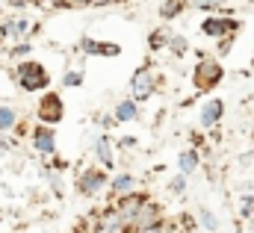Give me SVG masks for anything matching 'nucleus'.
Instances as JSON below:
<instances>
[{
    "mask_svg": "<svg viewBox=\"0 0 254 233\" xmlns=\"http://www.w3.org/2000/svg\"><path fill=\"white\" fill-rule=\"evenodd\" d=\"M15 74H18V86L24 92H42L51 86V77H48L45 65H39V62H21Z\"/></svg>",
    "mask_w": 254,
    "mask_h": 233,
    "instance_id": "1",
    "label": "nucleus"
},
{
    "mask_svg": "<svg viewBox=\"0 0 254 233\" xmlns=\"http://www.w3.org/2000/svg\"><path fill=\"white\" fill-rule=\"evenodd\" d=\"M89 233H130V228L125 225V219H122V213L116 210V207H107V210H101L92 222H89Z\"/></svg>",
    "mask_w": 254,
    "mask_h": 233,
    "instance_id": "2",
    "label": "nucleus"
},
{
    "mask_svg": "<svg viewBox=\"0 0 254 233\" xmlns=\"http://www.w3.org/2000/svg\"><path fill=\"white\" fill-rule=\"evenodd\" d=\"M222 77H225V71H222V65H219V62H213V59H201V62H198V68H195V83H198V89H201V92L213 89Z\"/></svg>",
    "mask_w": 254,
    "mask_h": 233,
    "instance_id": "3",
    "label": "nucleus"
},
{
    "mask_svg": "<svg viewBox=\"0 0 254 233\" xmlns=\"http://www.w3.org/2000/svg\"><path fill=\"white\" fill-rule=\"evenodd\" d=\"M65 116V107H63V98L48 92L42 101H39V121L42 124H60Z\"/></svg>",
    "mask_w": 254,
    "mask_h": 233,
    "instance_id": "4",
    "label": "nucleus"
},
{
    "mask_svg": "<svg viewBox=\"0 0 254 233\" xmlns=\"http://www.w3.org/2000/svg\"><path fill=\"white\" fill-rule=\"evenodd\" d=\"M163 219V213H160V207L151 201V198H145L142 204H139V210H136V216H133V225H130V233L139 231V228H148V225H157Z\"/></svg>",
    "mask_w": 254,
    "mask_h": 233,
    "instance_id": "5",
    "label": "nucleus"
},
{
    "mask_svg": "<svg viewBox=\"0 0 254 233\" xmlns=\"http://www.w3.org/2000/svg\"><path fill=\"white\" fill-rule=\"evenodd\" d=\"M104 186H107V172H101V169H89V172H83L80 180H77L80 195H98Z\"/></svg>",
    "mask_w": 254,
    "mask_h": 233,
    "instance_id": "6",
    "label": "nucleus"
},
{
    "mask_svg": "<svg viewBox=\"0 0 254 233\" xmlns=\"http://www.w3.org/2000/svg\"><path fill=\"white\" fill-rule=\"evenodd\" d=\"M30 139H33V148H36L39 154H54V151H57V133H54L51 124H39Z\"/></svg>",
    "mask_w": 254,
    "mask_h": 233,
    "instance_id": "7",
    "label": "nucleus"
},
{
    "mask_svg": "<svg viewBox=\"0 0 254 233\" xmlns=\"http://www.w3.org/2000/svg\"><path fill=\"white\" fill-rule=\"evenodd\" d=\"M240 24L234 21V18H207L204 24H201V30L207 33V36H213V39H222V36H234V30H237Z\"/></svg>",
    "mask_w": 254,
    "mask_h": 233,
    "instance_id": "8",
    "label": "nucleus"
},
{
    "mask_svg": "<svg viewBox=\"0 0 254 233\" xmlns=\"http://www.w3.org/2000/svg\"><path fill=\"white\" fill-rule=\"evenodd\" d=\"M154 92V71L151 68H139L136 77H133V101H145L148 95Z\"/></svg>",
    "mask_w": 254,
    "mask_h": 233,
    "instance_id": "9",
    "label": "nucleus"
},
{
    "mask_svg": "<svg viewBox=\"0 0 254 233\" xmlns=\"http://www.w3.org/2000/svg\"><path fill=\"white\" fill-rule=\"evenodd\" d=\"M225 116V104L222 101H210V104H204V110H201V124L204 127H216L219 121Z\"/></svg>",
    "mask_w": 254,
    "mask_h": 233,
    "instance_id": "10",
    "label": "nucleus"
},
{
    "mask_svg": "<svg viewBox=\"0 0 254 233\" xmlns=\"http://www.w3.org/2000/svg\"><path fill=\"white\" fill-rule=\"evenodd\" d=\"M0 33H3V39H24L30 33V24L27 21H6L0 27Z\"/></svg>",
    "mask_w": 254,
    "mask_h": 233,
    "instance_id": "11",
    "label": "nucleus"
},
{
    "mask_svg": "<svg viewBox=\"0 0 254 233\" xmlns=\"http://www.w3.org/2000/svg\"><path fill=\"white\" fill-rule=\"evenodd\" d=\"M136 113H139V107H136V101H133V98H130V101H122V104H119V107H116V121H119V124H127V121H133V118H136Z\"/></svg>",
    "mask_w": 254,
    "mask_h": 233,
    "instance_id": "12",
    "label": "nucleus"
},
{
    "mask_svg": "<svg viewBox=\"0 0 254 233\" xmlns=\"http://www.w3.org/2000/svg\"><path fill=\"white\" fill-rule=\"evenodd\" d=\"M95 154H98V160H101L107 169H113V145L107 142V136H101V139L95 142Z\"/></svg>",
    "mask_w": 254,
    "mask_h": 233,
    "instance_id": "13",
    "label": "nucleus"
},
{
    "mask_svg": "<svg viewBox=\"0 0 254 233\" xmlns=\"http://www.w3.org/2000/svg\"><path fill=\"white\" fill-rule=\"evenodd\" d=\"M18 127V116L12 107H0V133H9Z\"/></svg>",
    "mask_w": 254,
    "mask_h": 233,
    "instance_id": "14",
    "label": "nucleus"
},
{
    "mask_svg": "<svg viewBox=\"0 0 254 233\" xmlns=\"http://www.w3.org/2000/svg\"><path fill=\"white\" fill-rule=\"evenodd\" d=\"M133 186H136L133 175H119L116 180H113V192H116V198H119V195H127V192H133Z\"/></svg>",
    "mask_w": 254,
    "mask_h": 233,
    "instance_id": "15",
    "label": "nucleus"
},
{
    "mask_svg": "<svg viewBox=\"0 0 254 233\" xmlns=\"http://www.w3.org/2000/svg\"><path fill=\"white\" fill-rule=\"evenodd\" d=\"M181 172H184V177L192 175V172H198V154L195 151H184L181 154Z\"/></svg>",
    "mask_w": 254,
    "mask_h": 233,
    "instance_id": "16",
    "label": "nucleus"
},
{
    "mask_svg": "<svg viewBox=\"0 0 254 233\" xmlns=\"http://www.w3.org/2000/svg\"><path fill=\"white\" fill-rule=\"evenodd\" d=\"M178 228L175 222H166V219H160L157 225H148V228H139V231H133V233H172Z\"/></svg>",
    "mask_w": 254,
    "mask_h": 233,
    "instance_id": "17",
    "label": "nucleus"
},
{
    "mask_svg": "<svg viewBox=\"0 0 254 233\" xmlns=\"http://www.w3.org/2000/svg\"><path fill=\"white\" fill-rule=\"evenodd\" d=\"M184 12V0H166L163 3V9H160V15L169 21V18H175V15H181Z\"/></svg>",
    "mask_w": 254,
    "mask_h": 233,
    "instance_id": "18",
    "label": "nucleus"
},
{
    "mask_svg": "<svg viewBox=\"0 0 254 233\" xmlns=\"http://www.w3.org/2000/svg\"><path fill=\"white\" fill-rule=\"evenodd\" d=\"M198 219H201V228H207L210 233L219 231V222H216V216H213L210 210H198Z\"/></svg>",
    "mask_w": 254,
    "mask_h": 233,
    "instance_id": "19",
    "label": "nucleus"
},
{
    "mask_svg": "<svg viewBox=\"0 0 254 233\" xmlns=\"http://www.w3.org/2000/svg\"><path fill=\"white\" fill-rule=\"evenodd\" d=\"M169 51H172L175 57H184V54H187V39H184V36H172V39H169Z\"/></svg>",
    "mask_w": 254,
    "mask_h": 233,
    "instance_id": "20",
    "label": "nucleus"
},
{
    "mask_svg": "<svg viewBox=\"0 0 254 233\" xmlns=\"http://www.w3.org/2000/svg\"><path fill=\"white\" fill-rule=\"evenodd\" d=\"M119 54H122V48H119V45L98 42V51H95V57H119Z\"/></svg>",
    "mask_w": 254,
    "mask_h": 233,
    "instance_id": "21",
    "label": "nucleus"
},
{
    "mask_svg": "<svg viewBox=\"0 0 254 233\" xmlns=\"http://www.w3.org/2000/svg\"><path fill=\"white\" fill-rule=\"evenodd\" d=\"M63 83L65 86H80V83H83V71H68Z\"/></svg>",
    "mask_w": 254,
    "mask_h": 233,
    "instance_id": "22",
    "label": "nucleus"
},
{
    "mask_svg": "<svg viewBox=\"0 0 254 233\" xmlns=\"http://www.w3.org/2000/svg\"><path fill=\"white\" fill-rule=\"evenodd\" d=\"M80 51H86L89 57H95V51H98V42H95V39H80Z\"/></svg>",
    "mask_w": 254,
    "mask_h": 233,
    "instance_id": "23",
    "label": "nucleus"
},
{
    "mask_svg": "<svg viewBox=\"0 0 254 233\" xmlns=\"http://www.w3.org/2000/svg\"><path fill=\"white\" fill-rule=\"evenodd\" d=\"M252 210H254V195H246V201H243V216L249 219V216H252Z\"/></svg>",
    "mask_w": 254,
    "mask_h": 233,
    "instance_id": "24",
    "label": "nucleus"
},
{
    "mask_svg": "<svg viewBox=\"0 0 254 233\" xmlns=\"http://www.w3.org/2000/svg\"><path fill=\"white\" fill-rule=\"evenodd\" d=\"M184 189H187V180H184V177H175V180H172V192L184 195Z\"/></svg>",
    "mask_w": 254,
    "mask_h": 233,
    "instance_id": "25",
    "label": "nucleus"
},
{
    "mask_svg": "<svg viewBox=\"0 0 254 233\" xmlns=\"http://www.w3.org/2000/svg\"><path fill=\"white\" fill-rule=\"evenodd\" d=\"M219 3H222V0H195V6H198V9H216Z\"/></svg>",
    "mask_w": 254,
    "mask_h": 233,
    "instance_id": "26",
    "label": "nucleus"
},
{
    "mask_svg": "<svg viewBox=\"0 0 254 233\" xmlns=\"http://www.w3.org/2000/svg\"><path fill=\"white\" fill-rule=\"evenodd\" d=\"M24 54H30V45H18V48L9 51V57H24Z\"/></svg>",
    "mask_w": 254,
    "mask_h": 233,
    "instance_id": "27",
    "label": "nucleus"
},
{
    "mask_svg": "<svg viewBox=\"0 0 254 233\" xmlns=\"http://www.w3.org/2000/svg\"><path fill=\"white\" fill-rule=\"evenodd\" d=\"M231 45H234V39H231V36H228V39H225V42H222V45H219V48H222V57H225V54H228V51H231Z\"/></svg>",
    "mask_w": 254,
    "mask_h": 233,
    "instance_id": "28",
    "label": "nucleus"
},
{
    "mask_svg": "<svg viewBox=\"0 0 254 233\" xmlns=\"http://www.w3.org/2000/svg\"><path fill=\"white\" fill-rule=\"evenodd\" d=\"M133 145H136V139H122V142H119V148H125V151L127 148H133Z\"/></svg>",
    "mask_w": 254,
    "mask_h": 233,
    "instance_id": "29",
    "label": "nucleus"
},
{
    "mask_svg": "<svg viewBox=\"0 0 254 233\" xmlns=\"http://www.w3.org/2000/svg\"><path fill=\"white\" fill-rule=\"evenodd\" d=\"M33 3H36V0H33Z\"/></svg>",
    "mask_w": 254,
    "mask_h": 233,
    "instance_id": "30",
    "label": "nucleus"
}]
</instances>
